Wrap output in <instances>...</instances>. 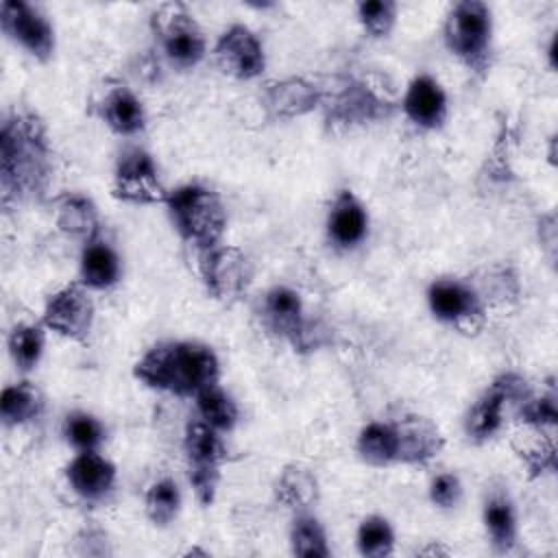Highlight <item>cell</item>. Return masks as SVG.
<instances>
[{
	"mask_svg": "<svg viewBox=\"0 0 558 558\" xmlns=\"http://www.w3.org/2000/svg\"><path fill=\"white\" fill-rule=\"evenodd\" d=\"M532 392L525 377L519 373H499L488 388L471 403L464 416V434L473 442H486L504 425L508 405H519Z\"/></svg>",
	"mask_w": 558,
	"mask_h": 558,
	"instance_id": "10",
	"label": "cell"
},
{
	"mask_svg": "<svg viewBox=\"0 0 558 558\" xmlns=\"http://www.w3.org/2000/svg\"><path fill=\"white\" fill-rule=\"evenodd\" d=\"M61 434L74 451H98L100 445L105 442L107 432L98 416L85 410H74L65 414Z\"/></svg>",
	"mask_w": 558,
	"mask_h": 558,
	"instance_id": "32",
	"label": "cell"
},
{
	"mask_svg": "<svg viewBox=\"0 0 558 558\" xmlns=\"http://www.w3.org/2000/svg\"><path fill=\"white\" fill-rule=\"evenodd\" d=\"M0 26L11 41L37 61H48L54 54V28L37 7L24 0H2Z\"/></svg>",
	"mask_w": 558,
	"mask_h": 558,
	"instance_id": "13",
	"label": "cell"
},
{
	"mask_svg": "<svg viewBox=\"0 0 558 558\" xmlns=\"http://www.w3.org/2000/svg\"><path fill=\"white\" fill-rule=\"evenodd\" d=\"M290 549L294 556L303 558H327L329 543L323 523L310 512H296L290 525Z\"/></svg>",
	"mask_w": 558,
	"mask_h": 558,
	"instance_id": "29",
	"label": "cell"
},
{
	"mask_svg": "<svg viewBox=\"0 0 558 558\" xmlns=\"http://www.w3.org/2000/svg\"><path fill=\"white\" fill-rule=\"evenodd\" d=\"M135 377L159 392L196 397L218 384L220 362L211 347L196 340H163L153 344L133 368Z\"/></svg>",
	"mask_w": 558,
	"mask_h": 558,
	"instance_id": "2",
	"label": "cell"
},
{
	"mask_svg": "<svg viewBox=\"0 0 558 558\" xmlns=\"http://www.w3.org/2000/svg\"><path fill=\"white\" fill-rule=\"evenodd\" d=\"M401 109L414 126L423 131H436L445 124L449 113L447 92L432 74L421 72L408 83Z\"/></svg>",
	"mask_w": 558,
	"mask_h": 558,
	"instance_id": "18",
	"label": "cell"
},
{
	"mask_svg": "<svg viewBox=\"0 0 558 558\" xmlns=\"http://www.w3.org/2000/svg\"><path fill=\"white\" fill-rule=\"evenodd\" d=\"M355 545L362 556L384 558L395 551V530L381 514H371L360 521L355 532Z\"/></svg>",
	"mask_w": 558,
	"mask_h": 558,
	"instance_id": "33",
	"label": "cell"
},
{
	"mask_svg": "<svg viewBox=\"0 0 558 558\" xmlns=\"http://www.w3.org/2000/svg\"><path fill=\"white\" fill-rule=\"evenodd\" d=\"M397 15L399 4L392 0H364L355 4V17L371 39H386L397 24Z\"/></svg>",
	"mask_w": 558,
	"mask_h": 558,
	"instance_id": "35",
	"label": "cell"
},
{
	"mask_svg": "<svg viewBox=\"0 0 558 558\" xmlns=\"http://www.w3.org/2000/svg\"><path fill=\"white\" fill-rule=\"evenodd\" d=\"M392 427L397 432V442H399V458L397 462L401 464H427L434 460L445 440L436 423H432L427 416L412 414V412H401L395 416Z\"/></svg>",
	"mask_w": 558,
	"mask_h": 558,
	"instance_id": "20",
	"label": "cell"
},
{
	"mask_svg": "<svg viewBox=\"0 0 558 558\" xmlns=\"http://www.w3.org/2000/svg\"><path fill=\"white\" fill-rule=\"evenodd\" d=\"M556 44H558V39H556V33H554L551 39H549V46H547V57H549V68L551 70L556 68Z\"/></svg>",
	"mask_w": 558,
	"mask_h": 558,
	"instance_id": "39",
	"label": "cell"
},
{
	"mask_svg": "<svg viewBox=\"0 0 558 558\" xmlns=\"http://www.w3.org/2000/svg\"><path fill=\"white\" fill-rule=\"evenodd\" d=\"M52 181V144L44 120L33 111H13L0 126L2 207L41 201Z\"/></svg>",
	"mask_w": 558,
	"mask_h": 558,
	"instance_id": "1",
	"label": "cell"
},
{
	"mask_svg": "<svg viewBox=\"0 0 558 558\" xmlns=\"http://www.w3.org/2000/svg\"><path fill=\"white\" fill-rule=\"evenodd\" d=\"M194 401H196V412H198L201 421L207 423L209 427H214L216 432L227 434L238 425V418H240L238 403L218 384L201 390L194 397Z\"/></svg>",
	"mask_w": 558,
	"mask_h": 558,
	"instance_id": "28",
	"label": "cell"
},
{
	"mask_svg": "<svg viewBox=\"0 0 558 558\" xmlns=\"http://www.w3.org/2000/svg\"><path fill=\"white\" fill-rule=\"evenodd\" d=\"M54 225L68 238L89 242L98 238L100 216L96 203L81 192H65L54 198Z\"/></svg>",
	"mask_w": 558,
	"mask_h": 558,
	"instance_id": "23",
	"label": "cell"
},
{
	"mask_svg": "<svg viewBox=\"0 0 558 558\" xmlns=\"http://www.w3.org/2000/svg\"><path fill=\"white\" fill-rule=\"evenodd\" d=\"M94 301L89 296V288L81 281L68 283L52 292L44 305L41 323L46 329L68 338V340H85L94 325Z\"/></svg>",
	"mask_w": 558,
	"mask_h": 558,
	"instance_id": "14",
	"label": "cell"
},
{
	"mask_svg": "<svg viewBox=\"0 0 558 558\" xmlns=\"http://www.w3.org/2000/svg\"><path fill=\"white\" fill-rule=\"evenodd\" d=\"M517 418L534 432H551L558 423V397L556 390L549 386L547 392L534 395L530 392L517 405Z\"/></svg>",
	"mask_w": 558,
	"mask_h": 558,
	"instance_id": "34",
	"label": "cell"
},
{
	"mask_svg": "<svg viewBox=\"0 0 558 558\" xmlns=\"http://www.w3.org/2000/svg\"><path fill=\"white\" fill-rule=\"evenodd\" d=\"M118 469L100 451H76L65 466L68 486L85 501L105 499L116 486Z\"/></svg>",
	"mask_w": 558,
	"mask_h": 558,
	"instance_id": "21",
	"label": "cell"
},
{
	"mask_svg": "<svg viewBox=\"0 0 558 558\" xmlns=\"http://www.w3.org/2000/svg\"><path fill=\"white\" fill-rule=\"evenodd\" d=\"M157 48L177 70L196 68L207 54V37L183 2H163L150 13Z\"/></svg>",
	"mask_w": 558,
	"mask_h": 558,
	"instance_id": "5",
	"label": "cell"
},
{
	"mask_svg": "<svg viewBox=\"0 0 558 558\" xmlns=\"http://www.w3.org/2000/svg\"><path fill=\"white\" fill-rule=\"evenodd\" d=\"M360 458L373 466H388L399 458L397 432L390 421H371L366 423L355 440Z\"/></svg>",
	"mask_w": 558,
	"mask_h": 558,
	"instance_id": "26",
	"label": "cell"
},
{
	"mask_svg": "<svg viewBox=\"0 0 558 558\" xmlns=\"http://www.w3.org/2000/svg\"><path fill=\"white\" fill-rule=\"evenodd\" d=\"M538 235H541V244L547 246V253L554 259V251H556V216L554 214H547L538 220Z\"/></svg>",
	"mask_w": 558,
	"mask_h": 558,
	"instance_id": "38",
	"label": "cell"
},
{
	"mask_svg": "<svg viewBox=\"0 0 558 558\" xmlns=\"http://www.w3.org/2000/svg\"><path fill=\"white\" fill-rule=\"evenodd\" d=\"M320 107L325 126L329 131H347L386 120L392 113L395 102L368 81L349 78L336 92H331V96L323 92Z\"/></svg>",
	"mask_w": 558,
	"mask_h": 558,
	"instance_id": "7",
	"label": "cell"
},
{
	"mask_svg": "<svg viewBox=\"0 0 558 558\" xmlns=\"http://www.w3.org/2000/svg\"><path fill=\"white\" fill-rule=\"evenodd\" d=\"M214 59L218 68L238 81H253L266 70V52L246 24H231L218 37L214 46Z\"/></svg>",
	"mask_w": 558,
	"mask_h": 558,
	"instance_id": "15",
	"label": "cell"
},
{
	"mask_svg": "<svg viewBox=\"0 0 558 558\" xmlns=\"http://www.w3.org/2000/svg\"><path fill=\"white\" fill-rule=\"evenodd\" d=\"M482 521L486 527V534L490 538V545L508 554L517 545V510L506 488H493L482 506Z\"/></svg>",
	"mask_w": 558,
	"mask_h": 558,
	"instance_id": "24",
	"label": "cell"
},
{
	"mask_svg": "<svg viewBox=\"0 0 558 558\" xmlns=\"http://www.w3.org/2000/svg\"><path fill=\"white\" fill-rule=\"evenodd\" d=\"M183 453L187 462V482L201 506H211L220 484V469L227 460V445L214 427L192 421L183 434Z\"/></svg>",
	"mask_w": 558,
	"mask_h": 558,
	"instance_id": "8",
	"label": "cell"
},
{
	"mask_svg": "<svg viewBox=\"0 0 558 558\" xmlns=\"http://www.w3.org/2000/svg\"><path fill=\"white\" fill-rule=\"evenodd\" d=\"M259 102L270 120H294L320 107L323 89L301 76L268 81L259 92Z\"/></svg>",
	"mask_w": 558,
	"mask_h": 558,
	"instance_id": "17",
	"label": "cell"
},
{
	"mask_svg": "<svg viewBox=\"0 0 558 558\" xmlns=\"http://www.w3.org/2000/svg\"><path fill=\"white\" fill-rule=\"evenodd\" d=\"M536 440L523 447H517V456L527 469L530 477H538L543 473H551L556 469V445L554 436L545 432H536Z\"/></svg>",
	"mask_w": 558,
	"mask_h": 558,
	"instance_id": "36",
	"label": "cell"
},
{
	"mask_svg": "<svg viewBox=\"0 0 558 558\" xmlns=\"http://www.w3.org/2000/svg\"><path fill=\"white\" fill-rule=\"evenodd\" d=\"M275 497L281 506L294 512L310 510L318 499L316 475L301 464L286 466L275 482Z\"/></svg>",
	"mask_w": 558,
	"mask_h": 558,
	"instance_id": "25",
	"label": "cell"
},
{
	"mask_svg": "<svg viewBox=\"0 0 558 558\" xmlns=\"http://www.w3.org/2000/svg\"><path fill=\"white\" fill-rule=\"evenodd\" d=\"M44 347H46L44 327L35 323L15 325L7 338L9 355L22 373H28L39 364L44 355Z\"/></svg>",
	"mask_w": 558,
	"mask_h": 558,
	"instance_id": "30",
	"label": "cell"
},
{
	"mask_svg": "<svg viewBox=\"0 0 558 558\" xmlns=\"http://www.w3.org/2000/svg\"><path fill=\"white\" fill-rule=\"evenodd\" d=\"M44 410V397L31 381H15L2 390L0 418L7 427H17L35 421Z\"/></svg>",
	"mask_w": 558,
	"mask_h": 558,
	"instance_id": "27",
	"label": "cell"
},
{
	"mask_svg": "<svg viewBox=\"0 0 558 558\" xmlns=\"http://www.w3.org/2000/svg\"><path fill=\"white\" fill-rule=\"evenodd\" d=\"M96 116L120 137L140 135L146 126V109L140 96L120 78H107L94 98Z\"/></svg>",
	"mask_w": 558,
	"mask_h": 558,
	"instance_id": "16",
	"label": "cell"
},
{
	"mask_svg": "<svg viewBox=\"0 0 558 558\" xmlns=\"http://www.w3.org/2000/svg\"><path fill=\"white\" fill-rule=\"evenodd\" d=\"M429 501L440 508V510H451L460 504L462 499V482L456 473L445 471L438 473L432 482H429Z\"/></svg>",
	"mask_w": 558,
	"mask_h": 558,
	"instance_id": "37",
	"label": "cell"
},
{
	"mask_svg": "<svg viewBox=\"0 0 558 558\" xmlns=\"http://www.w3.org/2000/svg\"><path fill=\"white\" fill-rule=\"evenodd\" d=\"M194 253L196 275L211 299L231 303L246 292L253 279V266L240 246L218 242Z\"/></svg>",
	"mask_w": 558,
	"mask_h": 558,
	"instance_id": "9",
	"label": "cell"
},
{
	"mask_svg": "<svg viewBox=\"0 0 558 558\" xmlns=\"http://www.w3.org/2000/svg\"><path fill=\"white\" fill-rule=\"evenodd\" d=\"M166 209L174 231L194 251L222 242L227 209L220 194L201 183H185L168 192Z\"/></svg>",
	"mask_w": 558,
	"mask_h": 558,
	"instance_id": "3",
	"label": "cell"
},
{
	"mask_svg": "<svg viewBox=\"0 0 558 558\" xmlns=\"http://www.w3.org/2000/svg\"><path fill=\"white\" fill-rule=\"evenodd\" d=\"M144 510L153 525H170L181 510V490L172 477L155 480L144 495Z\"/></svg>",
	"mask_w": 558,
	"mask_h": 558,
	"instance_id": "31",
	"label": "cell"
},
{
	"mask_svg": "<svg viewBox=\"0 0 558 558\" xmlns=\"http://www.w3.org/2000/svg\"><path fill=\"white\" fill-rule=\"evenodd\" d=\"M325 231H327V240L340 251H351L366 240L368 211L351 190H340L333 196L327 209Z\"/></svg>",
	"mask_w": 558,
	"mask_h": 558,
	"instance_id": "19",
	"label": "cell"
},
{
	"mask_svg": "<svg viewBox=\"0 0 558 558\" xmlns=\"http://www.w3.org/2000/svg\"><path fill=\"white\" fill-rule=\"evenodd\" d=\"M111 194L131 205H157L166 203L168 190L159 179V168L148 150L142 146H126L118 153Z\"/></svg>",
	"mask_w": 558,
	"mask_h": 558,
	"instance_id": "12",
	"label": "cell"
},
{
	"mask_svg": "<svg viewBox=\"0 0 558 558\" xmlns=\"http://www.w3.org/2000/svg\"><path fill=\"white\" fill-rule=\"evenodd\" d=\"M447 50L473 74L484 76L493 54V13L486 2H456L442 24Z\"/></svg>",
	"mask_w": 558,
	"mask_h": 558,
	"instance_id": "4",
	"label": "cell"
},
{
	"mask_svg": "<svg viewBox=\"0 0 558 558\" xmlns=\"http://www.w3.org/2000/svg\"><path fill=\"white\" fill-rule=\"evenodd\" d=\"M264 327L290 342L294 351H316L323 344L320 327L305 316L301 294L290 286H272L259 301Z\"/></svg>",
	"mask_w": 558,
	"mask_h": 558,
	"instance_id": "6",
	"label": "cell"
},
{
	"mask_svg": "<svg viewBox=\"0 0 558 558\" xmlns=\"http://www.w3.org/2000/svg\"><path fill=\"white\" fill-rule=\"evenodd\" d=\"M122 262L118 251L105 238L83 244L78 259V281L89 290H109L120 281Z\"/></svg>",
	"mask_w": 558,
	"mask_h": 558,
	"instance_id": "22",
	"label": "cell"
},
{
	"mask_svg": "<svg viewBox=\"0 0 558 558\" xmlns=\"http://www.w3.org/2000/svg\"><path fill=\"white\" fill-rule=\"evenodd\" d=\"M427 307L432 316L464 333H477L486 320L484 296L471 281L460 277H438L427 286Z\"/></svg>",
	"mask_w": 558,
	"mask_h": 558,
	"instance_id": "11",
	"label": "cell"
}]
</instances>
